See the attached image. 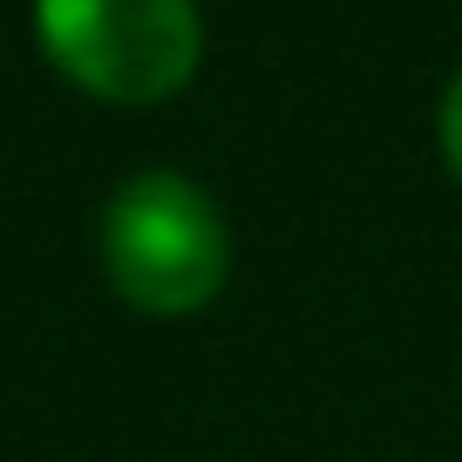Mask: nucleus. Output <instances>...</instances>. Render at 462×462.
Returning a JSON list of instances; mask_svg holds the SVG:
<instances>
[{"mask_svg": "<svg viewBox=\"0 0 462 462\" xmlns=\"http://www.w3.org/2000/svg\"><path fill=\"white\" fill-rule=\"evenodd\" d=\"M102 273L136 313H198L231 273L217 204L177 171H143L102 204Z\"/></svg>", "mask_w": 462, "mask_h": 462, "instance_id": "1", "label": "nucleus"}, {"mask_svg": "<svg viewBox=\"0 0 462 462\" xmlns=\"http://www.w3.org/2000/svg\"><path fill=\"white\" fill-rule=\"evenodd\" d=\"M34 34L48 61L102 102H163L204 55L190 0H34Z\"/></svg>", "mask_w": 462, "mask_h": 462, "instance_id": "2", "label": "nucleus"}, {"mask_svg": "<svg viewBox=\"0 0 462 462\" xmlns=\"http://www.w3.org/2000/svg\"><path fill=\"white\" fill-rule=\"evenodd\" d=\"M435 130H442V157H448V171L462 177V69H456V82L442 88V109H435Z\"/></svg>", "mask_w": 462, "mask_h": 462, "instance_id": "3", "label": "nucleus"}]
</instances>
